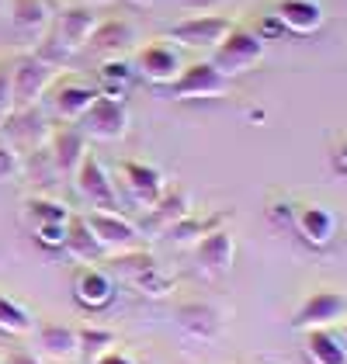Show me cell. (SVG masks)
Segmentation results:
<instances>
[{"mask_svg": "<svg viewBox=\"0 0 347 364\" xmlns=\"http://www.w3.org/2000/svg\"><path fill=\"white\" fill-rule=\"evenodd\" d=\"M0 7H4V0H0Z\"/></svg>", "mask_w": 347, "mask_h": 364, "instance_id": "cell-44", "label": "cell"}, {"mask_svg": "<svg viewBox=\"0 0 347 364\" xmlns=\"http://www.w3.org/2000/svg\"><path fill=\"white\" fill-rule=\"evenodd\" d=\"M112 271L125 284H132L139 295H149V299H164L167 291L174 288V278L160 267V260L153 257L149 250H125L112 257Z\"/></svg>", "mask_w": 347, "mask_h": 364, "instance_id": "cell-1", "label": "cell"}, {"mask_svg": "<svg viewBox=\"0 0 347 364\" xmlns=\"http://www.w3.org/2000/svg\"><path fill=\"white\" fill-rule=\"evenodd\" d=\"M90 232L97 236V243L105 247V253H125L139 247V229L129 223L122 212H101V208H90L84 215Z\"/></svg>", "mask_w": 347, "mask_h": 364, "instance_id": "cell-10", "label": "cell"}, {"mask_svg": "<svg viewBox=\"0 0 347 364\" xmlns=\"http://www.w3.org/2000/svg\"><path fill=\"white\" fill-rule=\"evenodd\" d=\"M233 257H236V240H233L230 229H223V225L208 229L202 240L195 243V260H198V267L205 274H212V278L230 271Z\"/></svg>", "mask_w": 347, "mask_h": 364, "instance_id": "cell-16", "label": "cell"}, {"mask_svg": "<svg viewBox=\"0 0 347 364\" xmlns=\"http://www.w3.org/2000/svg\"><path fill=\"white\" fill-rule=\"evenodd\" d=\"M35 56L46 59L49 66H56V70H59V66H63L66 59L73 56V53H70V49L63 46V38H59L56 31L46 28V31H42V38H38V46H35Z\"/></svg>", "mask_w": 347, "mask_h": 364, "instance_id": "cell-32", "label": "cell"}, {"mask_svg": "<svg viewBox=\"0 0 347 364\" xmlns=\"http://www.w3.org/2000/svg\"><path fill=\"white\" fill-rule=\"evenodd\" d=\"M70 181H73L77 195L84 198L90 208H101V212H118V208H122V205H118L115 181H112V173L105 170V164H101L94 153H84L80 167L73 170Z\"/></svg>", "mask_w": 347, "mask_h": 364, "instance_id": "cell-5", "label": "cell"}, {"mask_svg": "<svg viewBox=\"0 0 347 364\" xmlns=\"http://www.w3.org/2000/svg\"><path fill=\"white\" fill-rule=\"evenodd\" d=\"M4 364H42L35 354H28V350H11L7 358H4Z\"/></svg>", "mask_w": 347, "mask_h": 364, "instance_id": "cell-40", "label": "cell"}, {"mask_svg": "<svg viewBox=\"0 0 347 364\" xmlns=\"http://www.w3.org/2000/svg\"><path fill=\"white\" fill-rule=\"evenodd\" d=\"M38 354L46 361L56 364H73L80 358V343H77V330L66 323H42L38 326Z\"/></svg>", "mask_w": 347, "mask_h": 364, "instance_id": "cell-21", "label": "cell"}, {"mask_svg": "<svg viewBox=\"0 0 347 364\" xmlns=\"http://www.w3.org/2000/svg\"><path fill=\"white\" fill-rule=\"evenodd\" d=\"M94 364H136L125 350H118V347H112V350H105V354H97L94 358Z\"/></svg>", "mask_w": 347, "mask_h": 364, "instance_id": "cell-38", "label": "cell"}, {"mask_svg": "<svg viewBox=\"0 0 347 364\" xmlns=\"http://www.w3.org/2000/svg\"><path fill=\"white\" fill-rule=\"evenodd\" d=\"M35 330V319L21 302H14L11 295L0 291V333L7 336H28Z\"/></svg>", "mask_w": 347, "mask_h": 364, "instance_id": "cell-29", "label": "cell"}, {"mask_svg": "<svg viewBox=\"0 0 347 364\" xmlns=\"http://www.w3.org/2000/svg\"><path fill=\"white\" fill-rule=\"evenodd\" d=\"M56 80V66H49L46 59L35 53L11 59V90H14V108H31L42 101V94Z\"/></svg>", "mask_w": 347, "mask_h": 364, "instance_id": "cell-4", "label": "cell"}, {"mask_svg": "<svg viewBox=\"0 0 347 364\" xmlns=\"http://www.w3.org/2000/svg\"><path fill=\"white\" fill-rule=\"evenodd\" d=\"M46 142H49V160H53L56 173L73 177V170L80 167V160H84V153H87V136L66 122L63 129H53Z\"/></svg>", "mask_w": 347, "mask_h": 364, "instance_id": "cell-18", "label": "cell"}, {"mask_svg": "<svg viewBox=\"0 0 347 364\" xmlns=\"http://www.w3.org/2000/svg\"><path fill=\"white\" fill-rule=\"evenodd\" d=\"M267 53V42L260 38L254 28H243V25H233L230 35L212 49V66L226 77H236V73H247L250 66H257Z\"/></svg>", "mask_w": 347, "mask_h": 364, "instance_id": "cell-2", "label": "cell"}, {"mask_svg": "<svg viewBox=\"0 0 347 364\" xmlns=\"http://www.w3.org/2000/svg\"><path fill=\"white\" fill-rule=\"evenodd\" d=\"M63 250L70 253L73 260H80V264H97L101 257H108V253H105V247L97 243V236L90 232V225H87L84 215H70Z\"/></svg>", "mask_w": 347, "mask_h": 364, "instance_id": "cell-24", "label": "cell"}, {"mask_svg": "<svg viewBox=\"0 0 347 364\" xmlns=\"http://www.w3.org/2000/svg\"><path fill=\"white\" fill-rule=\"evenodd\" d=\"M274 14L282 18L285 31H292V35H313V31H319L323 21H326L319 0H278Z\"/></svg>", "mask_w": 347, "mask_h": 364, "instance_id": "cell-23", "label": "cell"}, {"mask_svg": "<svg viewBox=\"0 0 347 364\" xmlns=\"http://www.w3.org/2000/svg\"><path fill=\"white\" fill-rule=\"evenodd\" d=\"M97 80H101V94H112V97H125L129 87L136 80V66L125 63L122 56L105 59L101 70H97Z\"/></svg>", "mask_w": 347, "mask_h": 364, "instance_id": "cell-27", "label": "cell"}, {"mask_svg": "<svg viewBox=\"0 0 347 364\" xmlns=\"http://www.w3.org/2000/svg\"><path fill=\"white\" fill-rule=\"evenodd\" d=\"M73 299H77V306L90 309V312H101V309H108L115 302V281H112V274H105L101 267L84 264L73 274Z\"/></svg>", "mask_w": 347, "mask_h": 364, "instance_id": "cell-15", "label": "cell"}, {"mask_svg": "<svg viewBox=\"0 0 347 364\" xmlns=\"http://www.w3.org/2000/svg\"><path fill=\"white\" fill-rule=\"evenodd\" d=\"M306 358L313 364H347V343L330 326L306 330Z\"/></svg>", "mask_w": 347, "mask_h": 364, "instance_id": "cell-25", "label": "cell"}, {"mask_svg": "<svg viewBox=\"0 0 347 364\" xmlns=\"http://www.w3.org/2000/svg\"><path fill=\"white\" fill-rule=\"evenodd\" d=\"M21 170H25V164H21V153L7 142V136L0 132V184H7V181H18L21 177Z\"/></svg>", "mask_w": 347, "mask_h": 364, "instance_id": "cell-33", "label": "cell"}, {"mask_svg": "<svg viewBox=\"0 0 347 364\" xmlns=\"http://www.w3.org/2000/svg\"><path fill=\"white\" fill-rule=\"evenodd\" d=\"M292 229L302 236L306 247L313 250H323L333 243V232H337V219L326 205H316V201H306V205H295V215H292Z\"/></svg>", "mask_w": 347, "mask_h": 364, "instance_id": "cell-12", "label": "cell"}, {"mask_svg": "<svg viewBox=\"0 0 347 364\" xmlns=\"http://www.w3.org/2000/svg\"><path fill=\"white\" fill-rule=\"evenodd\" d=\"M70 208L56 201V198H46V195H35V198H25V219L35 225H46V223H70Z\"/></svg>", "mask_w": 347, "mask_h": 364, "instance_id": "cell-30", "label": "cell"}, {"mask_svg": "<svg viewBox=\"0 0 347 364\" xmlns=\"http://www.w3.org/2000/svg\"><path fill=\"white\" fill-rule=\"evenodd\" d=\"M97 94H101V90L84 84V80H53L42 97H46L49 114H56L59 122H80V114L90 108V101H94Z\"/></svg>", "mask_w": 347, "mask_h": 364, "instance_id": "cell-11", "label": "cell"}, {"mask_svg": "<svg viewBox=\"0 0 347 364\" xmlns=\"http://www.w3.org/2000/svg\"><path fill=\"white\" fill-rule=\"evenodd\" d=\"M0 132L7 136V142L18 153H35V149L46 146L53 129H49V118L42 114V108L31 105V108H14V112L7 114V122L0 125Z\"/></svg>", "mask_w": 347, "mask_h": 364, "instance_id": "cell-9", "label": "cell"}, {"mask_svg": "<svg viewBox=\"0 0 347 364\" xmlns=\"http://www.w3.org/2000/svg\"><path fill=\"white\" fill-rule=\"evenodd\" d=\"M292 215H295V205H292V201H278V198H274V201L267 205V219L274 225H292Z\"/></svg>", "mask_w": 347, "mask_h": 364, "instance_id": "cell-37", "label": "cell"}, {"mask_svg": "<svg viewBox=\"0 0 347 364\" xmlns=\"http://www.w3.org/2000/svg\"><path fill=\"white\" fill-rule=\"evenodd\" d=\"M77 343H80V358L94 361L97 354H105V350L118 347V336L112 333V330H97V326H80V330H77Z\"/></svg>", "mask_w": 347, "mask_h": 364, "instance_id": "cell-31", "label": "cell"}, {"mask_svg": "<svg viewBox=\"0 0 347 364\" xmlns=\"http://www.w3.org/2000/svg\"><path fill=\"white\" fill-rule=\"evenodd\" d=\"M236 25L233 18L226 14H195V18H184V21H177L171 28L164 31V38H171L177 46H184V49H215L230 28Z\"/></svg>", "mask_w": 347, "mask_h": 364, "instance_id": "cell-7", "label": "cell"}, {"mask_svg": "<svg viewBox=\"0 0 347 364\" xmlns=\"http://www.w3.org/2000/svg\"><path fill=\"white\" fill-rule=\"evenodd\" d=\"M94 28H97V11L87 7V4H70V7H63L56 14V21H53V31L63 38V46H66L70 53H80Z\"/></svg>", "mask_w": 347, "mask_h": 364, "instance_id": "cell-17", "label": "cell"}, {"mask_svg": "<svg viewBox=\"0 0 347 364\" xmlns=\"http://www.w3.org/2000/svg\"><path fill=\"white\" fill-rule=\"evenodd\" d=\"M171 97L174 101H198V97H223L230 90V77L219 73L208 59L198 63H188L181 66V73L174 77L171 84Z\"/></svg>", "mask_w": 347, "mask_h": 364, "instance_id": "cell-6", "label": "cell"}, {"mask_svg": "<svg viewBox=\"0 0 347 364\" xmlns=\"http://www.w3.org/2000/svg\"><path fill=\"white\" fill-rule=\"evenodd\" d=\"M341 336H344V343H347V316H344V333H341Z\"/></svg>", "mask_w": 347, "mask_h": 364, "instance_id": "cell-42", "label": "cell"}, {"mask_svg": "<svg viewBox=\"0 0 347 364\" xmlns=\"http://www.w3.org/2000/svg\"><path fill=\"white\" fill-rule=\"evenodd\" d=\"M122 181H125V188H129V195L132 201L139 205V208H149L156 198L164 195V188H167V181H164V173L153 167V164H139V160H122Z\"/></svg>", "mask_w": 347, "mask_h": 364, "instance_id": "cell-19", "label": "cell"}, {"mask_svg": "<svg viewBox=\"0 0 347 364\" xmlns=\"http://www.w3.org/2000/svg\"><path fill=\"white\" fill-rule=\"evenodd\" d=\"M132 42H136L132 25L122 21V18H112V21H97V28L90 31L84 49H90L94 56H101V59H115V56H122Z\"/></svg>", "mask_w": 347, "mask_h": 364, "instance_id": "cell-22", "label": "cell"}, {"mask_svg": "<svg viewBox=\"0 0 347 364\" xmlns=\"http://www.w3.org/2000/svg\"><path fill=\"white\" fill-rule=\"evenodd\" d=\"M49 21H53V14H49L46 0H11V25H14V31H21L28 38H42Z\"/></svg>", "mask_w": 347, "mask_h": 364, "instance_id": "cell-26", "label": "cell"}, {"mask_svg": "<svg viewBox=\"0 0 347 364\" xmlns=\"http://www.w3.org/2000/svg\"><path fill=\"white\" fill-rule=\"evenodd\" d=\"M136 4H149V0H136Z\"/></svg>", "mask_w": 347, "mask_h": 364, "instance_id": "cell-43", "label": "cell"}, {"mask_svg": "<svg viewBox=\"0 0 347 364\" xmlns=\"http://www.w3.org/2000/svg\"><path fill=\"white\" fill-rule=\"evenodd\" d=\"M14 112V90H11V63H0V125Z\"/></svg>", "mask_w": 347, "mask_h": 364, "instance_id": "cell-35", "label": "cell"}, {"mask_svg": "<svg viewBox=\"0 0 347 364\" xmlns=\"http://www.w3.org/2000/svg\"><path fill=\"white\" fill-rule=\"evenodd\" d=\"M80 132H84L87 139L118 142L129 132V105H125V97L97 94L90 101V108L80 114Z\"/></svg>", "mask_w": 347, "mask_h": 364, "instance_id": "cell-3", "label": "cell"}, {"mask_svg": "<svg viewBox=\"0 0 347 364\" xmlns=\"http://www.w3.org/2000/svg\"><path fill=\"white\" fill-rule=\"evenodd\" d=\"M35 240H38V247H46V250H63V243H66V223L35 225Z\"/></svg>", "mask_w": 347, "mask_h": 364, "instance_id": "cell-34", "label": "cell"}, {"mask_svg": "<svg viewBox=\"0 0 347 364\" xmlns=\"http://www.w3.org/2000/svg\"><path fill=\"white\" fill-rule=\"evenodd\" d=\"M181 56L174 53L171 46H164V42H153V46H143L139 53H136V73L146 77L149 84L156 87H167L181 73Z\"/></svg>", "mask_w": 347, "mask_h": 364, "instance_id": "cell-20", "label": "cell"}, {"mask_svg": "<svg viewBox=\"0 0 347 364\" xmlns=\"http://www.w3.org/2000/svg\"><path fill=\"white\" fill-rule=\"evenodd\" d=\"M254 31H257L260 38H264V42H274L278 35H285V25H282V18H278L274 11H267V14L260 18V25H257Z\"/></svg>", "mask_w": 347, "mask_h": 364, "instance_id": "cell-36", "label": "cell"}, {"mask_svg": "<svg viewBox=\"0 0 347 364\" xmlns=\"http://www.w3.org/2000/svg\"><path fill=\"white\" fill-rule=\"evenodd\" d=\"M347 316V295L337 288H316L302 306L292 316V330L306 333V330H319V326H333L337 319Z\"/></svg>", "mask_w": 347, "mask_h": 364, "instance_id": "cell-8", "label": "cell"}, {"mask_svg": "<svg viewBox=\"0 0 347 364\" xmlns=\"http://www.w3.org/2000/svg\"><path fill=\"white\" fill-rule=\"evenodd\" d=\"M184 7H191V11H208V7H215V4H223V0H181Z\"/></svg>", "mask_w": 347, "mask_h": 364, "instance_id": "cell-41", "label": "cell"}, {"mask_svg": "<svg viewBox=\"0 0 347 364\" xmlns=\"http://www.w3.org/2000/svg\"><path fill=\"white\" fill-rule=\"evenodd\" d=\"M177 326L191 336V340L208 343V340H215V336L223 333L226 316H223V309L212 306V302L191 299V302H181V306H177Z\"/></svg>", "mask_w": 347, "mask_h": 364, "instance_id": "cell-14", "label": "cell"}, {"mask_svg": "<svg viewBox=\"0 0 347 364\" xmlns=\"http://www.w3.org/2000/svg\"><path fill=\"white\" fill-rule=\"evenodd\" d=\"M191 212V198L181 184L164 188V195L156 198L149 208H143V232L146 236H164L174 223H181Z\"/></svg>", "mask_w": 347, "mask_h": 364, "instance_id": "cell-13", "label": "cell"}, {"mask_svg": "<svg viewBox=\"0 0 347 364\" xmlns=\"http://www.w3.org/2000/svg\"><path fill=\"white\" fill-rule=\"evenodd\" d=\"M223 219H226V212H219V215H205V219H198L195 212H188V215H184L181 223H174L164 236H167V240H174V243H181V247H184V243H198L208 229L223 225Z\"/></svg>", "mask_w": 347, "mask_h": 364, "instance_id": "cell-28", "label": "cell"}, {"mask_svg": "<svg viewBox=\"0 0 347 364\" xmlns=\"http://www.w3.org/2000/svg\"><path fill=\"white\" fill-rule=\"evenodd\" d=\"M333 167H337L347 177V136L337 142V146H333Z\"/></svg>", "mask_w": 347, "mask_h": 364, "instance_id": "cell-39", "label": "cell"}]
</instances>
